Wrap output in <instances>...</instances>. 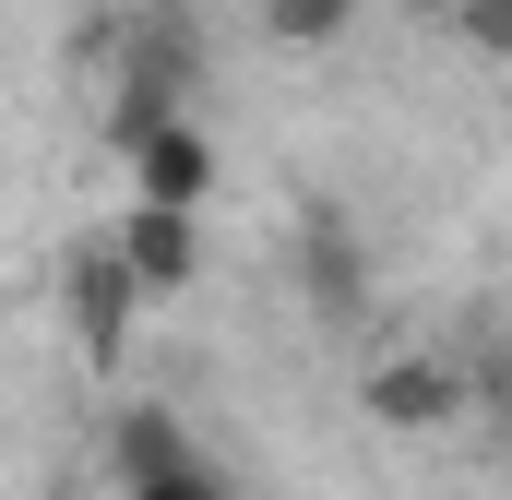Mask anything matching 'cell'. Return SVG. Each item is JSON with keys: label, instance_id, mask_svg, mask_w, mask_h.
Segmentation results:
<instances>
[{"label": "cell", "instance_id": "1", "mask_svg": "<svg viewBox=\"0 0 512 500\" xmlns=\"http://www.w3.org/2000/svg\"><path fill=\"white\" fill-rule=\"evenodd\" d=\"M191 84H203V36L179 12H143L120 36V60H108V155L167 131V120H191Z\"/></svg>", "mask_w": 512, "mask_h": 500}, {"label": "cell", "instance_id": "2", "mask_svg": "<svg viewBox=\"0 0 512 500\" xmlns=\"http://www.w3.org/2000/svg\"><path fill=\"white\" fill-rule=\"evenodd\" d=\"M358 405L382 417L393 441H441V429H465V417H477V370H465V358H441V346H382V358L358 370Z\"/></svg>", "mask_w": 512, "mask_h": 500}, {"label": "cell", "instance_id": "3", "mask_svg": "<svg viewBox=\"0 0 512 500\" xmlns=\"http://www.w3.org/2000/svg\"><path fill=\"white\" fill-rule=\"evenodd\" d=\"M60 322H72V346L108 370V358H131V322H143V274H131L108 239L72 250V274H60Z\"/></svg>", "mask_w": 512, "mask_h": 500}, {"label": "cell", "instance_id": "4", "mask_svg": "<svg viewBox=\"0 0 512 500\" xmlns=\"http://www.w3.org/2000/svg\"><path fill=\"white\" fill-rule=\"evenodd\" d=\"M108 250L143 274V298H191L203 286V215H179V203H120Z\"/></svg>", "mask_w": 512, "mask_h": 500}, {"label": "cell", "instance_id": "5", "mask_svg": "<svg viewBox=\"0 0 512 500\" xmlns=\"http://www.w3.org/2000/svg\"><path fill=\"white\" fill-rule=\"evenodd\" d=\"M120 167H131V203H179V215L215 203V131L203 120H167L143 143H120Z\"/></svg>", "mask_w": 512, "mask_h": 500}, {"label": "cell", "instance_id": "6", "mask_svg": "<svg viewBox=\"0 0 512 500\" xmlns=\"http://www.w3.org/2000/svg\"><path fill=\"white\" fill-rule=\"evenodd\" d=\"M108 465H120V489H155V477H179V465H203V453H191V429H179L167 405H120V417H108Z\"/></svg>", "mask_w": 512, "mask_h": 500}, {"label": "cell", "instance_id": "7", "mask_svg": "<svg viewBox=\"0 0 512 500\" xmlns=\"http://www.w3.org/2000/svg\"><path fill=\"white\" fill-rule=\"evenodd\" d=\"M310 298L358 310V239H346V215H310Z\"/></svg>", "mask_w": 512, "mask_h": 500}, {"label": "cell", "instance_id": "8", "mask_svg": "<svg viewBox=\"0 0 512 500\" xmlns=\"http://www.w3.org/2000/svg\"><path fill=\"white\" fill-rule=\"evenodd\" d=\"M358 24V0H262V36L274 48H334Z\"/></svg>", "mask_w": 512, "mask_h": 500}, {"label": "cell", "instance_id": "9", "mask_svg": "<svg viewBox=\"0 0 512 500\" xmlns=\"http://www.w3.org/2000/svg\"><path fill=\"white\" fill-rule=\"evenodd\" d=\"M453 36H465L477 60H501V72H512V0H453Z\"/></svg>", "mask_w": 512, "mask_h": 500}, {"label": "cell", "instance_id": "10", "mask_svg": "<svg viewBox=\"0 0 512 500\" xmlns=\"http://www.w3.org/2000/svg\"><path fill=\"white\" fill-rule=\"evenodd\" d=\"M120 500H239L215 465H179V477H155V489H120Z\"/></svg>", "mask_w": 512, "mask_h": 500}]
</instances>
